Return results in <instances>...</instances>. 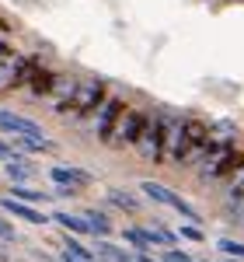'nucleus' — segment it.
<instances>
[{
    "label": "nucleus",
    "mask_w": 244,
    "mask_h": 262,
    "mask_svg": "<svg viewBox=\"0 0 244 262\" xmlns=\"http://www.w3.org/2000/svg\"><path fill=\"white\" fill-rule=\"evenodd\" d=\"M241 161H244V154L237 150V143H209L206 158L196 164V175H199V182L227 179V175H230Z\"/></svg>",
    "instance_id": "1"
},
{
    "label": "nucleus",
    "mask_w": 244,
    "mask_h": 262,
    "mask_svg": "<svg viewBox=\"0 0 244 262\" xmlns=\"http://www.w3.org/2000/svg\"><path fill=\"white\" fill-rule=\"evenodd\" d=\"M147 108H133V105H126L119 112V119H115V126L108 129V137H105V143L112 147V150H126V147H133L136 143V137H140L143 122H147Z\"/></svg>",
    "instance_id": "2"
},
{
    "label": "nucleus",
    "mask_w": 244,
    "mask_h": 262,
    "mask_svg": "<svg viewBox=\"0 0 244 262\" xmlns=\"http://www.w3.org/2000/svg\"><path fill=\"white\" fill-rule=\"evenodd\" d=\"M105 98H108V88H105L102 77H81V81H77V91H74V98H70L66 116H74V119H87V116L98 112V105H102Z\"/></svg>",
    "instance_id": "3"
},
{
    "label": "nucleus",
    "mask_w": 244,
    "mask_h": 262,
    "mask_svg": "<svg viewBox=\"0 0 244 262\" xmlns=\"http://www.w3.org/2000/svg\"><path fill=\"white\" fill-rule=\"evenodd\" d=\"M133 150L140 154L143 161H164V112H154V116H147L143 122L140 137L133 143Z\"/></svg>",
    "instance_id": "4"
},
{
    "label": "nucleus",
    "mask_w": 244,
    "mask_h": 262,
    "mask_svg": "<svg viewBox=\"0 0 244 262\" xmlns=\"http://www.w3.org/2000/svg\"><path fill=\"white\" fill-rule=\"evenodd\" d=\"M188 140H185V119L164 112V161L167 164H182Z\"/></svg>",
    "instance_id": "5"
},
{
    "label": "nucleus",
    "mask_w": 244,
    "mask_h": 262,
    "mask_svg": "<svg viewBox=\"0 0 244 262\" xmlns=\"http://www.w3.org/2000/svg\"><path fill=\"white\" fill-rule=\"evenodd\" d=\"M140 192H143V196H150L157 206H171V210H178L188 224H199V213H196V210H192V206H188L178 192H171V189H167V185H161V182H143Z\"/></svg>",
    "instance_id": "6"
},
{
    "label": "nucleus",
    "mask_w": 244,
    "mask_h": 262,
    "mask_svg": "<svg viewBox=\"0 0 244 262\" xmlns=\"http://www.w3.org/2000/svg\"><path fill=\"white\" fill-rule=\"evenodd\" d=\"M53 77H56V70H49L42 60L28 56V63H25V77H21V88H28V95H32V98H45V95H49V88H53Z\"/></svg>",
    "instance_id": "7"
},
{
    "label": "nucleus",
    "mask_w": 244,
    "mask_h": 262,
    "mask_svg": "<svg viewBox=\"0 0 244 262\" xmlns=\"http://www.w3.org/2000/svg\"><path fill=\"white\" fill-rule=\"evenodd\" d=\"M224 203H227V213L230 221H237L244 227V161L227 175V192H224Z\"/></svg>",
    "instance_id": "8"
},
{
    "label": "nucleus",
    "mask_w": 244,
    "mask_h": 262,
    "mask_svg": "<svg viewBox=\"0 0 244 262\" xmlns=\"http://www.w3.org/2000/svg\"><path fill=\"white\" fill-rule=\"evenodd\" d=\"M122 108H126V101H122L119 95H108V98L98 105V112H94V122H91V133H94L98 140H105V137H108V129L115 126V119H119Z\"/></svg>",
    "instance_id": "9"
},
{
    "label": "nucleus",
    "mask_w": 244,
    "mask_h": 262,
    "mask_svg": "<svg viewBox=\"0 0 244 262\" xmlns=\"http://www.w3.org/2000/svg\"><path fill=\"white\" fill-rule=\"evenodd\" d=\"M25 63H28V56H21V53L0 56V95H4V91H14V88H21Z\"/></svg>",
    "instance_id": "10"
},
{
    "label": "nucleus",
    "mask_w": 244,
    "mask_h": 262,
    "mask_svg": "<svg viewBox=\"0 0 244 262\" xmlns=\"http://www.w3.org/2000/svg\"><path fill=\"white\" fill-rule=\"evenodd\" d=\"M77 81H81V77H70V74H56V77H53V88H49L45 98L53 101V108H56L60 116H66L70 98H74V91H77Z\"/></svg>",
    "instance_id": "11"
},
{
    "label": "nucleus",
    "mask_w": 244,
    "mask_h": 262,
    "mask_svg": "<svg viewBox=\"0 0 244 262\" xmlns=\"http://www.w3.org/2000/svg\"><path fill=\"white\" fill-rule=\"evenodd\" d=\"M49 179L56 182V185H63V189H87L91 185V171H84V168H74V164H56V168H49Z\"/></svg>",
    "instance_id": "12"
},
{
    "label": "nucleus",
    "mask_w": 244,
    "mask_h": 262,
    "mask_svg": "<svg viewBox=\"0 0 244 262\" xmlns=\"http://www.w3.org/2000/svg\"><path fill=\"white\" fill-rule=\"evenodd\" d=\"M0 210H7L11 217H18V221H25V224H49V217H45L42 210H35L32 203L11 200V196H0Z\"/></svg>",
    "instance_id": "13"
},
{
    "label": "nucleus",
    "mask_w": 244,
    "mask_h": 262,
    "mask_svg": "<svg viewBox=\"0 0 244 262\" xmlns=\"http://www.w3.org/2000/svg\"><path fill=\"white\" fill-rule=\"evenodd\" d=\"M0 129L11 133V137H42V126L25 116H14V112H0Z\"/></svg>",
    "instance_id": "14"
},
{
    "label": "nucleus",
    "mask_w": 244,
    "mask_h": 262,
    "mask_svg": "<svg viewBox=\"0 0 244 262\" xmlns=\"http://www.w3.org/2000/svg\"><path fill=\"white\" fill-rule=\"evenodd\" d=\"M11 143L18 154H53L56 150V143L45 137H11Z\"/></svg>",
    "instance_id": "15"
},
{
    "label": "nucleus",
    "mask_w": 244,
    "mask_h": 262,
    "mask_svg": "<svg viewBox=\"0 0 244 262\" xmlns=\"http://www.w3.org/2000/svg\"><path fill=\"white\" fill-rule=\"evenodd\" d=\"M4 171H7V179L14 182V185H25V182L32 179V175H35V171H32V164L25 161V158H11V161H4Z\"/></svg>",
    "instance_id": "16"
},
{
    "label": "nucleus",
    "mask_w": 244,
    "mask_h": 262,
    "mask_svg": "<svg viewBox=\"0 0 244 262\" xmlns=\"http://www.w3.org/2000/svg\"><path fill=\"white\" fill-rule=\"evenodd\" d=\"M53 221L60 224L63 231H70V234H91V224L84 221V217H74V213H53Z\"/></svg>",
    "instance_id": "17"
},
{
    "label": "nucleus",
    "mask_w": 244,
    "mask_h": 262,
    "mask_svg": "<svg viewBox=\"0 0 244 262\" xmlns=\"http://www.w3.org/2000/svg\"><path fill=\"white\" fill-rule=\"evenodd\" d=\"M209 143H237L234 122H209Z\"/></svg>",
    "instance_id": "18"
},
{
    "label": "nucleus",
    "mask_w": 244,
    "mask_h": 262,
    "mask_svg": "<svg viewBox=\"0 0 244 262\" xmlns=\"http://www.w3.org/2000/svg\"><path fill=\"white\" fill-rule=\"evenodd\" d=\"M84 221L91 224V234L94 238H108L112 234V221H108V213H102V210H87Z\"/></svg>",
    "instance_id": "19"
},
{
    "label": "nucleus",
    "mask_w": 244,
    "mask_h": 262,
    "mask_svg": "<svg viewBox=\"0 0 244 262\" xmlns=\"http://www.w3.org/2000/svg\"><path fill=\"white\" fill-rule=\"evenodd\" d=\"M108 203L119 206L122 213H136V210H140V200H136L133 192H126V189H108Z\"/></svg>",
    "instance_id": "20"
},
{
    "label": "nucleus",
    "mask_w": 244,
    "mask_h": 262,
    "mask_svg": "<svg viewBox=\"0 0 244 262\" xmlns=\"http://www.w3.org/2000/svg\"><path fill=\"white\" fill-rule=\"evenodd\" d=\"M98 259H105V262H133V255L129 252H122V248H115V245H108L105 238H98Z\"/></svg>",
    "instance_id": "21"
},
{
    "label": "nucleus",
    "mask_w": 244,
    "mask_h": 262,
    "mask_svg": "<svg viewBox=\"0 0 244 262\" xmlns=\"http://www.w3.org/2000/svg\"><path fill=\"white\" fill-rule=\"evenodd\" d=\"M143 231H147V242H150V245H161V248H171V245H175V234H171V231H164L161 224L143 227Z\"/></svg>",
    "instance_id": "22"
},
{
    "label": "nucleus",
    "mask_w": 244,
    "mask_h": 262,
    "mask_svg": "<svg viewBox=\"0 0 244 262\" xmlns=\"http://www.w3.org/2000/svg\"><path fill=\"white\" fill-rule=\"evenodd\" d=\"M122 238L133 245V248H140V252H147V248H150V242H147V231H143V227H126V231H122Z\"/></svg>",
    "instance_id": "23"
},
{
    "label": "nucleus",
    "mask_w": 244,
    "mask_h": 262,
    "mask_svg": "<svg viewBox=\"0 0 244 262\" xmlns=\"http://www.w3.org/2000/svg\"><path fill=\"white\" fill-rule=\"evenodd\" d=\"M14 200H21V203H45V200H53V196L35 192V189H25V185H14Z\"/></svg>",
    "instance_id": "24"
},
{
    "label": "nucleus",
    "mask_w": 244,
    "mask_h": 262,
    "mask_svg": "<svg viewBox=\"0 0 244 262\" xmlns=\"http://www.w3.org/2000/svg\"><path fill=\"white\" fill-rule=\"evenodd\" d=\"M220 252L230 255V259H244V242H234V238H220Z\"/></svg>",
    "instance_id": "25"
},
{
    "label": "nucleus",
    "mask_w": 244,
    "mask_h": 262,
    "mask_svg": "<svg viewBox=\"0 0 244 262\" xmlns=\"http://www.w3.org/2000/svg\"><path fill=\"white\" fill-rule=\"evenodd\" d=\"M178 234H182V238H188V242H203V238H206V234L199 231V227H196V224H185Z\"/></svg>",
    "instance_id": "26"
},
{
    "label": "nucleus",
    "mask_w": 244,
    "mask_h": 262,
    "mask_svg": "<svg viewBox=\"0 0 244 262\" xmlns=\"http://www.w3.org/2000/svg\"><path fill=\"white\" fill-rule=\"evenodd\" d=\"M164 262H192V259H188L185 252H178V248H167V252H164Z\"/></svg>",
    "instance_id": "27"
},
{
    "label": "nucleus",
    "mask_w": 244,
    "mask_h": 262,
    "mask_svg": "<svg viewBox=\"0 0 244 262\" xmlns=\"http://www.w3.org/2000/svg\"><path fill=\"white\" fill-rule=\"evenodd\" d=\"M11 158H18L14 143H4V140H0V161H11Z\"/></svg>",
    "instance_id": "28"
},
{
    "label": "nucleus",
    "mask_w": 244,
    "mask_h": 262,
    "mask_svg": "<svg viewBox=\"0 0 244 262\" xmlns=\"http://www.w3.org/2000/svg\"><path fill=\"white\" fill-rule=\"evenodd\" d=\"M0 242H14V227L7 221H0Z\"/></svg>",
    "instance_id": "29"
},
{
    "label": "nucleus",
    "mask_w": 244,
    "mask_h": 262,
    "mask_svg": "<svg viewBox=\"0 0 244 262\" xmlns=\"http://www.w3.org/2000/svg\"><path fill=\"white\" fill-rule=\"evenodd\" d=\"M7 32H11V28H7V25H4V21H0V35H7Z\"/></svg>",
    "instance_id": "30"
},
{
    "label": "nucleus",
    "mask_w": 244,
    "mask_h": 262,
    "mask_svg": "<svg viewBox=\"0 0 244 262\" xmlns=\"http://www.w3.org/2000/svg\"><path fill=\"white\" fill-rule=\"evenodd\" d=\"M224 262H241V259H230V255H227V259H224Z\"/></svg>",
    "instance_id": "31"
},
{
    "label": "nucleus",
    "mask_w": 244,
    "mask_h": 262,
    "mask_svg": "<svg viewBox=\"0 0 244 262\" xmlns=\"http://www.w3.org/2000/svg\"><path fill=\"white\" fill-rule=\"evenodd\" d=\"M133 262H136V259H133Z\"/></svg>",
    "instance_id": "32"
}]
</instances>
